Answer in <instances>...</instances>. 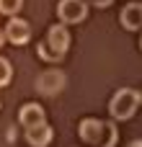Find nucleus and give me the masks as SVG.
<instances>
[{
  "label": "nucleus",
  "mask_w": 142,
  "mask_h": 147,
  "mask_svg": "<svg viewBox=\"0 0 142 147\" xmlns=\"http://www.w3.org/2000/svg\"><path fill=\"white\" fill-rule=\"evenodd\" d=\"M78 134L85 145L96 147H114L119 140L116 124L114 121H101V119H83L78 127Z\"/></svg>",
  "instance_id": "obj_1"
},
{
  "label": "nucleus",
  "mask_w": 142,
  "mask_h": 147,
  "mask_svg": "<svg viewBox=\"0 0 142 147\" xmlns=\"http://www.w3.org/2000/svg\"><path fill=\"white\" fill-rule=\"evenodd\" d=\"M70 31H67V26L65 23H54L49 31H47V39L39 44V49H36V54L44 59V62H62V57L67 54V49H70Z\"/></svg>",
  "instance_id": "obj_2"
},
{
  "label": "nucleus",
  "mask_w": 142,
  "mask_h": 147,
  "mask_svg": "<svg viewBox=\"0 0 142 147\" xmlns=\"http://www.w3.org/2000/svg\"><path fill=\"white\" fill-rule=\"evenodd\" d=\"M137 109H140V93L132 90V88H119L109 101V114H111L114 121L132 119L137 114Z\"/></svg>",
  "instance_id": "obj_3"
},
{
  "label": "nucleus",
  "mask_w": 142,
  "mask_h": 147,
  "mask_svg": "<svg viewBox=\"0 0 142 147\" xmlns=\"http://www.w3.org/2000/svg\"><path fill=\"white\" fill-rule=\"evenodd\" d=\"M57 18L65 26L83 23L88 18V3L85 0H60L57 3Z\"/></svg>",
  "instance_id": "obj_4"
},
{
  "label": "nucleus",
  "mask_w": 142,
  "mask_h": 147,
  "mask_svg": "<svg viewBox=\"0 0 142 147\" xmlns=\"http://www.w3.org/2000/svg\"><path fill=\"white\" fill-rule=\"evenodd\" d=\"M3 34H5V41H10V44H16V47H23V44H28V39H31V26H28V21L10 16V21L5 23Z\"/></svg>",
  "instance_id": "obj_5"
},
{
  "label": "nucleus",
  "mask_w": 142,
  "mask_h": 147,
  "mask_svg": "<svg viewBox=\"0 0 142 147\" xmlns=\"http://www.w3.org/2000/svg\"><path fill=\"white\" fill-rule=\"evenodd\" d=\"M62 88H65V72H60V70H47L36 80V90L41 96H57Z\"/></svg>",
  "instance_id": "obj_6"
},
{
  "label": "nucleus",
  "mask_w": 142,
  "mask_h": 147,
  "mask_svg": "<svg viewBox=\"0 0 142 147\" xmlns=\"http://www.w3.org/2000/svg\"><path fill=\"white\" fill-rule=\"evenodd\" d=\"M119 23L127 31H142V3H127L119 13Z\"/></svg>",
  "instance_id": "obj_7"
},
{
  "label": "nucleus",
  "mask_w": 142,
  "mask_h": 147,
  "mask_svg": "<svg viewBox=\"0 0 142 147\" xmlns=\"http://www.w3.org/2000/svg\"><path fill=\"white\" fill-rule=\"evenodd\" d=\"M52 137H54V132H52V127H49L47 121H41V124L26 129V142L31 147H47L52 142Z\"/></svg>",
  "instance_id": "obj_8"
},
{
  "label": "nucleus",
  "mask_w": 142,
  "mask_h": 147,
  "mask_svg": "<svg viewBox=\"0 0 142 147\" xmlns=\"http://www.w3.org/2000/svg\"><path fill=\"white\" fill-rule=\"evenodd\" d=\"M18 121L23 124V129H28V127H36V124L47 121V116H44V109L39 103H26L18 114Z\"/></svg>",
  "instance_id": "obj_9"
},
{
  "label": "nucleus",
  "mask_w": 142,
  "mask_h": 147,
  "mask_svg": "<svg viewBox=\"0 0 142 147\" xmlns=\"http://www.w3.org/2000/svg\"><path fill=\"white\" fill-rule=\"evenodd\" d=\"M23 8V0H0V13L3 16H16Z\"/></svg>",
  "instance_id": "obj_10"
},
{
  "label": "nucleus",
  "mask_w": 142,
  "mask_h": 147,
  "mask_svg": "<svg viewBox=\"0 0 142 147\" xmlns=\"http://www.w3.org/2000/svg\"><path fill=\"white\" fill-rule=\"evenodd\" d=\"M10 75H13V70H10V62H8L5 57H0V88H5V85L10 83Z\"/></svg>",
  "instance_id": "obj_11"
},
{
  "label": "nucleus",
  "mask_w": 142,
  "mask_h": 147,
  "mask_svg": "<svg viewBox=\"0 0 142 147\" xmlns=\"http://www.w3.org/2000/svg\"><path fill=\"white\" fill-rule=\"evenodd\" d=\"M111 3H114V0H93V5H96V8H109Z\"/></svg>",
  "instance_id": "obj_12"
},
{
  "label": "nucleus",
  "mask_w": 142,
  "mask_h": 147,
  "mask_svg": "<svg viewBox=\"0 0 142 147\" xmlns=\"http://www.w3.org/2000/svg\"><path fill=\"white\" fill-rule=\"evenodd\" d=\"M5 44V34H3V28H0V47Z\"/></svg>",
  "instance_id": "obj_13"
},
{
  "label": "nucleus",
  "mask_w": 142,
  "mask_h": 147,
  "mask_svg": "<svg viewBox=\"0 0 142 147\" xmlns=\"http://www.w3.org/2000/svg\"><path fill=\"white\" fill-rule=\"evenodd\" d=\"M129 147H142V140H137V142H132Z\"/></svg>",
  "instance_id": "obj_14"
},
{
  "label": "nucleus",
  "mask_w": 142,
  "mask_h": 147,
  "mask_svg": "<svg viewBox=\"0 0 142 147\" xmlns=\"http://www.w3.org/2000/svg\"><path fill=\"white\" fill-rule=\"evenodd\" d=\"M140 103H142V93H140Z\"/></svg>",
  "instance_id": "obj_15"
},
{
  "label": "nucleus",
  "mask_w": 142,
  "mask_h": 147,
  "mask_svg": "<svg viewBox=\"0 0 142 147\" xmlns=\"http://www.w3.org/2000/svg\"><path fill=\"white\" fill-rule=\"evenodd\" d=\"M140 49H142V39H140Z\"/></svg>",
  "instance_id": "obj_16"
}]
</instances>
